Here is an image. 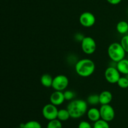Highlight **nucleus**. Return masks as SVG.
Segmentation results:
<instances>
[{
    "label": "nucleus",
    "instance_id": "1",
    "mask_svg": "<svg viewBox=\"0 0 128 128\" xmlns=\"http://www.w3.org/2000/svg\"><path fill=\"white\" fill-rule=\"evenodd\" d=\"M71 118L79 119L82 117L88 111V102L83 100L76 99L70 101L67 106Z\"/></svg>",
    "mask_w": 128,
    "mask_h": 128
},
{
    "label": "nucleus",
    "instance_id": "2",
    "mask_svg": "<svg viewBox=\"0 0 128 128\" xmlns=\"http://www.w3.org/2000/svg\"><path fill=\"white\" fill-rule=\"evenodd\" d=\"M96 68L94 62L90 59L84 58L79 60L75 64V71L78 75L88 78L94 73Z\"/></svg>",
    "mask_w": 128,
    "mask_h": 128
},
{
    "label": "nucleus",
    "instance_id": "3",
    "mask_svg": "<svg viewBox=\"0 0 128 128\" xmlns=\"http://www.w3.org/2000/svg\"><path fill=\"white\" fill-rule=\"evenodd\" d=\"M126 52L121 43L119 42H112L109 46L108 48V54L111 61L114 62H119L121 60L124 59Z\"/></svg>",
    "mask_w": 128,
    "mask_h": 128
},
{
    "label": "nucleus",
    "instance_id": "4",
    "mask_svg": "<svg viewBox=\"0 0 128 128\" xmlns=\"http://www.w3.org/2000/svg\"><path fill=\"white\" fill-rule=\"evenodd\" d=\"M69 84V80L65 75L60 74L53 78L52 88L55 91H62L66 90Z\"/></svg>",
    "mask_w": 128,
    "mask_h": 128
},
{
    "label": "nucleus",
    "instance_id": "5",
    "mask_svg": "<svg viewBox=\"0 0 128 128\" xmlns=\"http://www.w3.org/2000/svg\"><path fill=\"white\" fill-rule=\"evenodd\" d=\"M81 48L86 54H92L96 50V41L90 36H85L81 41Z\"/></svg>",
    "mask_w": 128,
    "mask_h": 128
},
{
    "label": "nucleus",
    "instance_id": "6",
    "mask_svg": "<svg viewBox=\"0 0 128 128\" xmlns=\"http://www.w3.org/2000/svg\"><path fill=\"white\" fill-rule=\"evenodd\" d=\"M58 111L56 106L52 103L47 104L42 108V114L46 120L51 121L57 119Z\"/></svg>",
    "mask_w": 128,
    "mask_h": 128
},
{
    "label": "nucleus",
    "instance_id": "7",
    "mask_svg": "<svg viewBox=\"0 0 128 128\" xmlns=\"http://www.w3.org/2000/svg\"><path fill=\"white\" fill-rule=\"evenodd\" d=\"M121 73L117 68L109 66L104 72V77L106 81L111 84L117 83L118 80L121 78Z\"/></svg>",
    "mask_w": 128,
    "mask_h": 128
},
{
    "label": "nucleus",
    "instance_id": "8",
    "mask_svg": "<svg viewBox=\"0 0 128 128\" xmlns=\"http://www.w3.org/2000/svg\"><path fill=\"white\" fill-rule=\"evenodd\" d=\"M100 114H101V119L110 122L114 119L115 111L112 106L109 104L101 105L100 109Z\"/></svg>",
    "mask_w": 128,
    "mask_h": 128
},
{
    "label": "nucleus",
    "instance_id": "9",
    "mask_svg": "<svg viewBox=\"0 0 128 128\" xmlns=\"http://www.w3.org/2000/svg\"><path fill=\"white\" fill-rule=\"evenodd\" d=\"M80 22L85 28L92 27L96 22V18L91 12L88 11L84 12L80 15Z\"/></svg>",
    "mask_w": 128,
    "mask_h": 128
},
{
    "label": "nucleus",
    "instance_id": "10",
    "mask_svg": "<svg viewBox=\"0 0 128 128\" xmlns=\"http://www.w3.org/2000/svg\"><path fill=\"white\" fill-rule=\"evenodd\" d=\"M65 101L64 92L60 91H55L50 96V102L56 106L62 104Z\"/></svg>",
    "mask_w": 128,
    "mask_h": 128
},
{
    "label": "nucleus",
    "instance_id": "11",
    "mask_svg": "<svg viewBox=\"0 0 128 128\" xmlns=\"http://www.w3.org/2000/svg\"><path fill=\"white\" fill-rule=\"evenodd\" d=\"M87 117L89 120L92 122H96L101 119V114L100 110L96 108H91L87 111Z\"/></svg>",
    "mask_w": 128,
    "mask_h": 128
},
{
    "label": "nucleus",
    "instance_id": "12",
    "mask_svg": "<svg viewBox=\"0 0 128 128\" xmlns=\"http://www.w3.org/2000/svg\"><path fill=\"white\" fill-rule=\"evenodd\" d=\"M100 102L101 105L109 104L112 100V94L110 91H104L100 93Z\"/></svg>",
    "mask_w": 128,
    "mask_h": 128
},
{
    "label": "nucleus",
    "instance_id": "13",
    "mask_svg": "<svg viewBox=\"0 0 128 128\" xmlns=\"http://www.w3.org/2000/svg\"><path fill=\"white\" fill-rule=\"evenodd\" d=\"M120 73L122 74H128V59H123L120 61L117 62L116 66Z\"/></svg>",
    "mask_w": 128,
    "mask_h": 128
},
{
    "label": "nucleus",
    "instance_id": "14",
    "mask_svg": "<svg viewBox=\"0 0 128 128\" xmlns=\"http://www.w3.org/2000/svg\"><path fill=\"white\" fill-rule=\"evenodd\" d=\"M41 84L46 88L52 87V81H53V78L52 76L49 74H44L41 76Z\"/></svg>",
    "mask_w": 128,
    "mask_h": 128
},
{
    "label": "nucleus",
    "instance_id": "15",
    "mask_svg": "<svg viewBox=\"0 0 128 128\" xmlns=\"http://www.w3.org/2000/svg\"><path fill=\"white\" fill-rule=\"evenodd\" d=\"M71 118L70 114L68 110L66 109H61L58 111V118L60 121H66Z\"/></svg>",
    "mask_w": 128,
    "mask_h": 128
},
{
    "label": "nucleus",
    "instance_id": "16",
    "mask_svg": "<svg viewBox=\"0 0 128 128\" xmlns=\"http://www.w3.org/2000/svg\"><path fill=\"white\" fill-rule=\"evenodd\" d=\"M118 32L122 34H126L128 32V23L125 21H121L116 25Z\"/></svg>",
    "mask_w": 128,
    "mask_h": 128
},
{
    "label": "nucleus",
    "instance_id": "17",
    "mask_svg": "<svg viewBox=\"0 0 128 128\" xmlns=\"http://www.w3.org/2000/svg\"><path fill=\"white\" fill-rule=\"evenodd\" d=\"M87 102L91 106H96L98 104H100V95L98 94H91L88 97Z\"/></svg>",
    "mask_w": 128,
    "mask_h": 128
},
{
    "label": "nucleus",
    "instance_id": "18",
    "mask_svg": "<svg viewBox=\"0 0 128 128\" xmlns=\"http://www.w3.org/2000/svg\"><path fill=\"white\" fill-rule=\"evenodd\" d=\"M46 128H62V125L61 121L58 119H55L49 121Z\"/></svg>",
    "mask_w": 128,
    "mask_h": 128
},
{
    "label": "nucleus",
    "instance_id": "19",
    "mask_svg": "<svg viewBox=\"0 0 128 128\" xmlns=\"http://www.w3.org/2000/svg\"><path fill=\"white\" fill-rule=\"evenodd\" d=\"M108 122L102 119H100L98 121L94 122L92 127L93 128H110Z\"/></svg>",
    "mask_w": 128,
    "mask_h": 128
},
{
    "label": "nucleus",
    "instance_id": "20",
    "mask_svg": "<svg viewBox=\"0 0 128 128\" xmlns=\"http://www.w3.org/2000/svg\"><path fill=\"white\" fill-rule=\"evenodd\" d=\"M24 128H42V126L38 121L32 120L26 122Z\"/></svg>",
    "mask_w": 128,
    "mask_h": 128
},
{
    "label": "nucleus",
    "instance_id": "21",
    "mask_svg": "<svg viewBox=\"0 0 128 128\" xmlns=\"http://www.w3.org/2000/svg\"><path fill=\"white\" fill-rule=\"evenodd\" d=\"M117 84L121 88L126 89L128 88V79L125 77H121L117 82Z\"/></svg>",
    "mask_w": 128,
    "mask_h": 128
},
{
    "label": "nucleus",
    "instance_id": "22",
    "mask_svg": "<svg viewBox=\"0 0 128 128\" xmlns=\"http://www.w3.org/2000/svg\"><path fill=\"white\" fill-rule=\"evenodd\" d=\"M64 98L66 101H71L74 100L76 94H75L73 91H71V90H66L64 92Z\"/></svg>",
    "mask_w": 128,
    "mask_h": 128
},
{
    "label": "nucleus",
    "instance_id": "23",
    "mask_svg": "<svg viewBox=\"0 0 128 128\" xmlns=\"http://www.w3.org/2000/svg\"><path fill=\"white\" fill-rule=\"evenodd\" d=\"M121 44L125 50L126 52L128 53V34H125L122 38L121 40Z\"/></svg>",
    "mask_w": 128,
    "mask_h": 128
},
{
    "label": "nucleus",
    "instance_id": "24",
    "mask_svg": "<svg viewBox=\"0 0 128 128\" xmlns=\"http://www.w3.org/2000/svg\"><path fill=\"white\" fill-rule=\"evenodd\" d=\"M78 128H93V127L88 121H82L80 122Z\"/></svg>",
    "mask_w": 128,
    "mask_h": 128
},
{
    "label": "nucleus",
    "instance_id": "25",
    "mask_svg": "<svg viewBox=\"0 0 128 128\" xmlns=\"http://www.w3.org/2000/svg\"><path fill=\"white\" fill-rule=\"evenodd\" d=\"M75 40L78 41H82V40L84 38L85 36L82 33H77L75 35Z\"/></svg>",
    "mask_w": 128,
    "mask_h": 128
},
{
    "label": "nucleus",
    "instance_id": "26",
    "mask_svg": "<svg viewBox=\"0 0 128 128\" xmlns=\"http://www.w3.org/2000/svg\"><path fill=\"white\" fill-rule=\"evenodd\" d=\"M121 1L122 0H107V1L109 3L112 5L118 4H120L121 2Z\"/></svg>",
    "mask_w": 128,
    "mask_h": 128
},
{
    "label": "nucleus",
    "instance_id": "27",
    "mask_svg": "<svg viewBox=\"0 0 128 128\" xmlns=\"http://www.w3.org/2000/svg\"><path fill=\"white\" fill-rule=\"evenodd\" d=\"M126 78H127L128 79V74H127V75H126Z\"/></svg>",
    "mask_w": 128,
    "mask_h": 128
},
{
    "label": "nucleus",
    "instance_id": "28",
    "mask_svg": "<svg viewBox=\"0 0 128 128\" xmlns=\"http://www.w3.org/2000/svg\"><path fill=\"white\" fill-rule=\"evenodd\" d=\"M127 59L128 60V58H127Z\"/></svg>",
    "mask_w": 128,
    "mask_h": 128
},
{
    "label": "nucleus",
    "instance_id": "29",
    "mask_svg": "<svg viewBox=\"0 0 128 128\" xmlns=\"http://www.w3.org/2000/svg\"><path fill=\"white\" fill-rule=\"evenodd\" d=\"M20 128V127H19V128Z\"/></svg>",
    "mask_w": 128,
    "mask_h": 128
}]
</instances>
